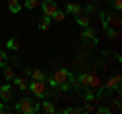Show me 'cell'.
<instances>
[{
  "label": "cell",
  "instance_id": "cell-20",
  "mask_svg": "<svg viewBox=\"0 0 122 114\" xmlns=\"http://www.w3.org/2000/svg\"><path fill=\"white\" fill-rule=\"evenodd\" d=\"M110 21H112V25L120 26V18H118V14H112V16H110Z\"/></svg>",
  "mask_w": 122,
  "mask_h": 114
},
{
  "label": "cell",
  "instance_id": "cell-4",
  "mask_svg": "<svg viewBox=\"0 0 122 114\" xmlns=\"http://www.w3.org/2000/svg\"><path fill=\"white\" fill-rule=\"evenodd\" d=\"M39 6L43 8V14H45V16H53V12L57 10V2H55V0H43Z\"/></svg>",
  "mask_w": 122,
  "mask_h": 114
},
{
  "label": "cell",
  "instance_id": "cell-11",
  "mask_svg": "<svg viewBox=\"0 0 122 114\" xmlns=\"http://www.w3.org/2000/svg\"><path fill=\"white\" fill-rule=\"evenodd\" d=\"M6 47H8L10 51H18V49H20V41L12 37V39H8V41H6Z\"/></svg>",
  "mask_w": 122,
  "mask_h": 114
},
{
  "label": "cell",
  "instance_id": "cell-19",
  "mask_svg": "<svg viewBox=\"0 0 122 114\" xmlns=\"http://www.w3.org/2000/svg\"><path fill=\"white\" fill-rule=\"evenodd\" d=\"M6 63H8V57H6L4 51H0V67H4Z\"/></svg>",
  "mask_w": 122,
  "mask_h": 114
},
{
  "label": "cell",
  "instance_id": "cell-12",
  "mask_svg": "<svg viewBox=\"0 0 122 114\" xmlns=\"http://www.w3.org/2000/svg\"><path fill=\"white\" fill-rule=\"evenodd\" d=\"M75 18H77V25L81 26V29L90 25V16H87V14H75Z\"/></svg>",
  "mask_w": 122,
  "mask_h": 114
},
{
  "label": "cell",
  "instance_id": "cell-1",
  "mask_svg": "<svg viewBox=\"0 0 122 114\" xmlns=\"http://www.w3.org/2000/svg\"><path fill=\"white\" fill-rule=\"evenodd\" d=\"M16 110L22 114H35V112H39V102L30 100V98H20L16 104Z\"/></svg>",
  "mask_w": 122,
  "mask_h": 114
},
{
  "label": "cell",
  "instance_id": "cell-13",
  "mask_svg": "<svg viewBox=\"0 0 122 114\" xmlns=\"http://www.w3.org/2000/svg\"><path fill=\"white\" fill-rule=\"evenodd\" d=\"M39 4H41V0H25V2H22V6H25L26 10H35Z\"/></svg>",
  "mask_w": 122,
  "mask_h": 114
},
{
  "label": "cell",
  "instance_id": "cell-10",
  "mask_svg": "<svg viewBox=\"0 0 122 114\" xmlns=\"http://www.w3.org/2000/svg\"><path fill=\"white\" fill-rule=\"evenodd\" d=\"M49 26H51V16H45L43 14V18L39 21V29L41 31H49Z\"/></svg>",
  "mask_w": 122,
  "mask_h": 114
},
{
  "label": "cell",
  "instance_id": "cell-6",
  "mask_svg": "<svg viewBox=\"0 0 122 114\" xmlns=\"http://www.w3.org/2000/svg\"><path fill=\"white\" fill-rule=\"evenodd\" d=\"M81 39H86V41H94V43H96V31H94V29H92L90 25L87 26H83V31H81Z\"/></svg>",
  "mask_w": 122,
  "mask_h": 114
},
{
  "label": "cell",
  "instance_id": "cell-22",
  "mask_svg": "<svg viewBox=\"0 0 122 114\" xmlns=\"http://www.w3.org/2000/svg\"><path fill=\"white\" fill-rule=\"evenodd\" d=\"M86 100H87V102L96 100V96H94V92H86Z\"/></svg>",
  "mask_w": 122,
  "mask_h": 114
},
{
  "label": "cell",
  "instance_id": "cell-3",
  "mask_svg": "<svg viewBox=\"0 0 122 114\" xmlns=\"http://www.w3.org/2000/svg\"><path fill=\"white\" fill-rule=\"evenodd\" d=\"M71 78H73V73H71L69 69H57L55 73H53V79L57 82V86H59V83H65V82H71Z\"/></svg>",
  "mask_w": 122,
  "mask_h": 114
},
{
  "label": "cell",
  "instance_id": "cell-16",
  "mask_svg": "<svg viewBox=\"0 0 122 114\" xmlns=\"http://www.w3.org/2000/svg\"><path fill=\"white\" fill-rule=\"evenodd\" d=\"M118 83H120V75H114V78L106 83V88H116L118 90Z\"/></svg>",
  "mask_w": 122,
  "mask_h": 114
},
{
  "label": "cell",
  "instance_id": "cell-2",
  "mask_svg": "<svg viewBox=\"0 0 122 114\" xmlns=\"http://www.w3.org/2000/svg\"><path fill=\"white\" fill-rule=\"evenodd\" d=\"M29 90L35 94V98H39V100H43V98L47 96V83H45V79H33V82L29 83Z\"/></svg>",
  "mask_w": 122,
  "mask_h": 114
},
{
  "label": "cell",
  "instance_id": "cell-9",
  "mask_svg": "<svg viewBox=\"0 0 122 114\" xmlns=\"http://www.w3.org/2000/svg\"><path fill=\"white\" fill-rule=\"evenodd\" d=\"M6 6H8V10H10V12H18L22 4L18 2V0H6Z\"/></svg>",
  "mask_w": 122,
  "mask_h": 114
},
{
  "label": "cell",
  "instance_id": "cell-21",
  "mask_svg": "<svg viewBox=\"0 0 122 114\" xmlns=\"http://www.w3.org/2000/svg\"><path fill=\"white\" fill-rule=\"evenodd\" d=\"M112 4H114V8H116V10H120L122 8V0H112Z\"/></svg>",
  "mask_w": 122,
  "mask_h": 114
},
{
  "label": "cell",
  "instance_id": "cell-23",
  "mask_svg": "<svg viewBox=\"0 0 122 114\" xmlns=\"http://www.w3.org/2000/svg\"><path fill=\"white\" fill-rule=\"evenodd\" d=\"M8 106H6V102H2V104H0V114H2V112H8Z\"/></svg>",
  "mask_w": 122,
  "mask_h": 114
},
{
  "label": "cell",
  "instance_id": "cell-17",
  "mask_svg": "<svg viewBox=\"0 0 122 114\" xmlns=\"http://www.w3.org/2000/svg\"><path fill=\"white\" fill-rule=\"evenodd\" d=\"M4 78L8 79V82H12V79H14V69H12V67H6L4 65Z\"/></svg>",
  "mask_w": 122,
  "mask_h": 114
},
{
  "label": "cell",
  "instance_id": "cell-14",
  "mask_svg": "<svg viewBox=\"0 0 122 114\" xmlns=\"http://www.w3.org/2000/svg\"><path fill=\"white\" fill-rule=\"evenodd\" d=\"M67 12L69 14H79L81 12V6L75 4V2H69V4H67Z\"/></svg>",
  "mask_w": 122,
  "mask_h": 114
},
{
  "label": "cell",
  "instance_id": "cell-8",
  "mask_svg": "<svg viewBox=\"0 0 122 114\" xmlns=\"http://www.w3.org/2000/svg\"><path fill=\"white\" fill-rule=\"evenodd\" d=\"M12 82L16 83L18 90H29V79H26V75H22V78H16V75H14Z\"/></svg>",
  "mask_w": 122,
  "mask_h": 114
},
{
  "label": "cell",
  "instance_id": "cell-18",
  "mask_svg": "<svg viewBox=\"0 0 122 114\" xmlns=\"http://www.w3.org/2000/svg\"><path fill=\"white\" fill-rule=\"evenodd\" d=\"M51 18H55V21H59V22H61V21H63V18H65V12H61V10L57 8L55 12H53V16H51Z\"/></svg>",
  "mask_w": 122,
  "mask_h": 114
},
{
  "label": "cell",
  "instance_id": "cell-5",
  "mask_svg": "<svg viewBox=\"0 0 122 114\" xmlns=\"http://www.w3.org/2000/svg\"><path fill=\"white\" fill-rule=\"evenodd\" d=\"M0 100L2 102H10L12 100V86H10V83H4V86L0 88Z\"/></svg>",
  "mask_w": 122,
  "mask_h": 114
},
{
  "label": "cell",
  "instance_id": "cell-15",
  "mask_svg": "<svg viewBox=\"0 0 122 114\" xmlns=\"http://www.w3.org/2000/svg\"><path fill=\"white\" fill-rule=\"evenodd\" d=\"M30 78H33V79H45V71L43 69H30Z\"/></svg>",
  "mask_w": 122,
  "mask_h": 114
},
{
  "label": "cell",
  "instance_id": "cell-7",
  "mask_svg": "<svg viewBox=\"0 0 122 114\" xmlns=\"http://www.w3.org/2000/svg\"><path fill=\"white\" fill-rule=\"evenodd\" d=\"M39 110H43V112H49V114L57 112L55 104H53V102H49V100H45V98H43V102H41V104H39Z\"/></svg>",
  "mask_w": 122,
  "mask_h": 114
}]
</instances>
